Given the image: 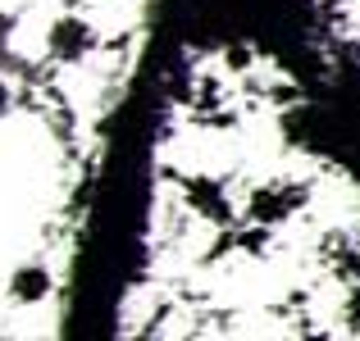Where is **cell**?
<instances>
[{
	"label": "cell",
	"instance_id": "6da1fadb",
	"mask_svg": "<svg viewBox=\"0 0 360 341\" xmlns=\"http://www.w3.org/2000/svg\"><path fill=\"white\" fill-rule=\"evenodd\" d=\"M14 287H18V300H37L46 296V273H18Z\"/></svg>",
	"mask_w": 360,
	"mask_h": 341
}]
</instances>
